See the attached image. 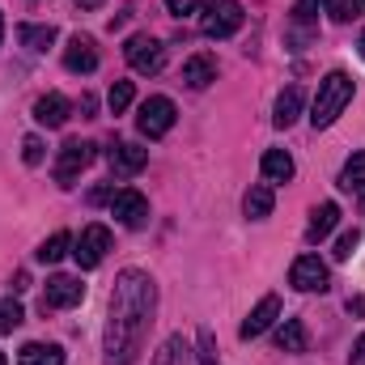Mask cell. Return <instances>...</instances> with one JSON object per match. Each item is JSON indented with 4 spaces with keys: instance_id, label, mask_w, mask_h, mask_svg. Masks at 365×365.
<instances>
[{
    "instance_id": "f546056e",
    "label": "cell",
    "mask_w": 365,
    "mask_h": 365,
    "mask_svg": "<svg viewBox=\"0 0 365 365\" xmlns=\"http://www.w3.org/2000/svg\"><path fill=\"white\" fill-rule=\"evenodd\" d=\"M200 365H221L217 361V344H212V331H200V353H195Z\"/></svg>"
},
{
    "instance_id": "8992f818",
    "label": "cell",
    "mask_w": 365,
    "mask_h": 365,
    "mask_svg": "<svg viewBox=\"0 0 365 365\" xmlns=\"http://www.w3.org/2000/svg\"><path fill=\"white\" fill-rule=\"evenodd\" d=\"M90 162H93V145L90 140H64L60 153H56V182H60V187H73Z\"/></svg>"
},
{
    "instance_id": "d6a6232c",
    "label": "cell",
    "mask_w": 365,
    "mask_h": 365,
    "mask_svg": "<svg viewBox=\"0 0 365 365\" xmlns=\"http://www.w3.org/2000/svg\"><path fill=\"white\" fill-rule=\"evenodd\" d=\"M314 4H319V0H297V4H293V21H297V26H310V21H314Z\"/></svg>"
},
{
    "instance_id": "ba28073f",
    "label": "cell",
    "mask_w": 365,
    "mask_h": 365,
    "mask_svg": "<svg viewBox=\"0 0 365 365\" xmlns=\"http://www.w3.org/2000/svg\"><path fill=\"white\" fill-rule=\"evenodd\" d=\"M110 217H115L119 225H128V230H140V225L149 221V200H145L136 187H119V191L110 195Z\"/></svg>"
},
{
    "instance_id": "9a60e30c",
    "label": "cell",
    "mask_w": 365,
    "mask_h": 365,
    "mask_svg": "<svg viewBox=\"0 0 365 365\" xmlns=\"http://www.w3.org/2000/svg\"><path fill=\"white\" fill-rule=\"evenodd\" d=\"M182 81H187L191 90H204V86H212V81H217V56H208V51H195V56L182 64Z\"/></svg>"
},
{
    "instance_id": "277c9868",
    "label": "cell",
    "mask_w": 365,
    "mask_h": 365,
    "mask_svg": "<svg viewBox=\"0 0 365 365\" xmlns=\"http://www.w3.org/2000/svg\"><path fill=\"white\" fill-rule=\"evenodd\" d=\"M175 119H179L175 102H170L166 93H153V98H145V102H140L136 128H140V136H149V140H162V136L175 128Z\"/></svg>"
},
{
    "instance_id": "f35d334b",
    "label": "cell",
    "mask_w": 365,
    "mask_h": 365,
    "mask_svg": "<svg viewBox=\"0 0 365 365\" xmlns=\"http://www.w3.org/2000/svg\"><path fill=\"white\" fill-rule=\"evenodd\" d=\"M0 365H9V357H4V353H0Z\"/></svg>"
},
{
    "instance_id": "ffe728a7",
    "label": "cell",
    "mask_w": 365,
    "mask_h": 365,
    "mask_svg": "<svg viewBox=\"0 0 365 365\" xmlns=\"http://www.w3.org/2000/svg\"><path fill=\"white\" fill-rule=\"evenodd\" d=\"M297 115H302V90H297V86H289V90L276 98L272 123H276V128H293V123H297Z\"/></svg>"
},
{
    "instance_id": "7402d4cb",
    "label": "cell",
    "mask_w": 365,
    "mask_h": 365,
    "mask_svg": "<svg viewBox=\"0 0 365 365\" xmlns=\"http://www.w3.org/2000/svg\"><path fill=\"white\" fill-rule=\"evenodd\" d=\"M276 349L280 353H306V323L302 319H284V327L276 331Z\"/></svg>"
},
{
    "instance_id": "f1b7e54d",
    "label": "cell",
    "mask_w": 365,
    "mask_h": 365,
    "mask_svg": "<svg viewBox=\"0 0 365 365\" xmlns=\"http://www.w3.org/2000/svg\"><path fill=\"white\" fill-rule=\"evenodd\" d=\"M357 242H361V230H349V234H340V238H336V251H331V255H336V259L344 264V259H353Z\"/></svg>"
},
{
    "instance_id": "484cf974",
    "label": "cell",
    "mask_w": 365,
    "mask_h": 365,
    "mask_svg": "<svg viewBox=\"0 0 365 365\" xmlns=\"http://www.w3.org/2000/svg\"><path fill=\"white\" fill-rule=\"evenodd\" d=\"M132 98H136L132 81H115V86H110V93H106V106H110V115H123V110L132 106Z\"/></svg>"
},
{
    "instance_id": "6da1fadb",
    "label": "cell",
    "mask_w": 365,
    "mask_h": 365,
    "mask_svg": "<svg viewBox=\"0 0 365 365\" xmlns=\"http://www.w3.org/2000/svg\"><path fill=\"white\" fill-rule=\"evenodd\" d=\"M158 314V284L140 268H123L115 276L110 314H106V365H132L145 349V336Z\"/></svg>"
},
{
    "instance_id": "ac0fdd59",
    "label": "cell",
    "mask_w": 365,
    "mask_h": 365,
    "mask_svg": "<svg viewBox=\"0 0 365 365\" xmlns=\"http://www.w3.org/2000/svg\"><path fill=\"white\" fill-rule=\"evenodd\" d=\"M340 187L365 204V149H357V153L344 162V170H340Z\"/></svg>"
},
{
    "instance_id": "74e56055",
    "label": "cell",
    "mask_w": 365,
    "mask_h": 365,
    "mask_svg": "<svg viewBox=\"0 0 365 365\" xmlns=\"http://www.w3.org/2000/svg\"><path fill=\"white\" fill-rule=\"evenodd\" d=\"M357 47H361V56H365V30H361V43H357Z\"/></svg>"
},
{
    "instance_id": "7c38bea8",
    "label": "cell",
    "mask_w": 365,
    "mask_h": 365,
    "mask_svg": "<svg viewBox=\"0 0 365 365\" xmlns=\"http://www.w3.org/2000/svg\"><path fill=\"white\" fill-rule=\"evenodd\" d=\"M64 68L68 73H93L98 68V47H93L90 34H73L68 47H64Z\"/></svg>"
},
{
    "instance_id": "9c48e42d",
    "label": "cell",
    "mask_w": 365,
    "mask_h": 365,
    "mask_svg": "<svg viewBox=\"0 0 365 365\" xmlns=\"http://www.w3.org/2000/svg\"><path fill=\"white\" fill-rule=\"evenodd\" d=\"M106 251H110V230H106V225H86L81 238L73 242V255H77V264H81L86 272L106 259Z\"/></svg>"
},
{
    "instance_id": "30bf717a",
    "label": "cell",
    "mask_w": 365,
    "mask_h": 365,
    "mask_svg": "<svg viewBox=\"0 0 365 365\" xmlns=\"http://www.w3.org/2000/svg\"><path fill=\"white\" fill-rule=\"evenodd\" d=\"M81 297H86V284H81L77 276H51V280H47V293H43V306H51V310H73V306H81Z\"/></svg>"
},
{
    "instance_id": "d6986e66",
    "label": "cell",
    "mask_w": 365,
    "mask_h": 365,
    "mask_svg": "<svg viewBox=\"0 0 365 365\" xmlns=\"http://www.w3.org/2000/svg\"><path fill=\"white\" fill-rule=\"evenodd\" d=\"M17 365H64V349L34 340V344H26V349L17 353Z\"/></svg>"
},
{
    "instance_id": "e0dca14e",
    "label": "cell",
    "mask_w": 365,
    "mask_h": 365,
    "mask_svg": "<svg viewBox=\"0 0 365 365\" xmlns=\"http://www.w3.org/2000/svg\"><path fill=\"white\" fill-rule=\"evenodd\" d=\"M272 204H276L272 182H255V187L242 195V212H247L251 221H264V217H272Z\"/></svg>"
},
{
    "instance_id": "e575fe53",
    "label": "cell",
    "mask_w": 365,
    "mask_h": 365,
    "mask_svg": "<svg viewBox=\"0 0 365 365\" xmlns=\"http://www.w3.org/2000/svg\"><path fill=\"white\" fill-rule=\"evenodd\" d=\"M349 314H365V297H349Z\"/></svg>"
},
{
    "instance_id": "4dcf8cb0",
    "label": "cell",
    "mask_w": 365,
    "mask_h": 365,
    "mask_svg": "<svg viewBox=\"0 0 365 365\" xmlns=\"http://www.w3.org/2000/svg\"><path fill=\"white\" fill-rule=\"evenodd\" d=\"M21 158H26V166H38L43 162V140L38 136H26L21 140Z\"/></svg>"
},
{
    "instance_id": "5bb4252c",
    "label": "cell",
    "mask_w": 365,
    "mask_h": 365,
    "mask_svg": "<svg viewBox=\"0 0 365 365\" xmlns=\"http://www.w3.org/2000/svg\"><path fill=\"white\" fill-rule=\"evenodd\" d=\"M68 98L64 93H43L38 102H34V123H43V128H64L68 123Z\"/></svg>"
},
{
    "instance_id": "cb8c5ba5",
    "label": "cell",
    "mask_w": 365,
    "mask_h": 365,
    "mask_svg": "<svg viewBox=\"0 0 365 365\" xmlns=\"http://www.w3.org/2000/svg\"><path fill=\"white\" fill-rule=\"evenodd\" d=\"M153 365H191V349H187V340H182V336H170V340L162 344V353L153 357Z\"/></svg>"
},
{
    "instance_id": "83f0119b",
    "label": "cell",
    "mask_w": 365,
    "mask_h": 365,
    "mask_svg": "<svg viewBox=\"0 0 365 365\" xmlns=\"http://www.w3.org/2000/svg\"><path fill=\"white\" fill-rule=\"evenodd\" d=\"M21 306L13 302V297H0V336H9V331H17L21 327Z\"/></svg>"
},
{
    "instance_id": "3957f363",
    "label": "cell",
    "mask_w": 365,
    "mask_h": 365,
    "mask_svg": "<svg viewBox=\"0 0 365 365\" xmlns=\"http://www.w3.org/2000/svg\"><path fill=\"white\" fill-rule=\"evenodd\" d=\"M123 60L132 64V73L153 77V73H162V64H166V47H162V38H153V34H132V38L123 43Z\"/></svg>"
},
{
    "instance_id": "d590c367",
    "label": "cell",
    "mask_w": 365,
    "mask_h": 365,
    "mask_svg": "<svg viewBox=\"0 0 365 365\" xmlns=\"http://www.w3.org/2000/svg\"><path fill=\"white\" fill-rule=\"evenodd\" d=\"M73 4H77V9H102L106 0H73Z\"/></svg>"
},
{
    "instance_id": "4316f807",
    "label": "cell",
    "mask_w": 365,
    "mask_h": 365,
    "mask_svg": "<svg viewBox=\"0 0 365 365\" xmlns=\"http://www.w3.org/2000/svg\"><path fill=\"white\" fill-rule=\"evenodd\" d=\"M327 13L331 21H357L365 13V0H327Z\"/></svg>"
},
{
    "instance_id": "5b68a950",
    "label": "cell",
    "mask_w": 365,
    "mask_h": 365,
    "mask_svg": "<svg viewBox=\"0 0 365 365\" xmlns=\"http://www.w3.org/2000/svg\"><path fill=\"white\" fill-rule=\"evenodd\" d=\"M200 30L208 38H230L242 30V4L238 0H208L204 4V17H200Z\"/></svg>"
},
{
    "instance_id": "4fadbf2b",
    "label": "cell",
    "mask_w": 365,
    "mask_h": 365,
    "mask_svg": "<svg viewBox=\"0 0 365 365\" xmlns=\"http://www.w3.org/2000/svg\"><path fill=\"white\" fill-rule=\"evenodd\" d=\"M276 314H280V297L268 293V297H259V306L242 319V340H255V336H264L268 327L276 323Z\"/></svg>"
},
{
    "instance_id": "2e32d148",
    "label": "cell",
    "mask_w": 365,
    "mask_h": 365,
    "mask_svg": "<svg viewBox=\"0 0 365 365\" xmlns=\"http://www.w3.org/2000/svg\"><path fill=\"white\" fill-rule=\"evenodd\" d=\"M336 225H340V204H331V200H327V204H319V208L310 212V225H306V242H323V238H327Z\"/></svg>"
},
{
    "instance_id": "44dd1931",
    "label": "cell",
    "mask_w": 365,
    "mask_h": 365,
    "mask_svg": "<svg viewBox=\"0 0 365 365\" xmlns=\"http://www.w3.org/2000/svg\"><path fill=\"white\" fill-rule=\"evenodd\" d=\"M259 170H264V179L268 182H289L293 179V158H289L284 149H268L264 162H259Z\"/></svg>"
},
{
    "instance_id": "8d00e7d4",
    "label": "cell",
    "mask_w": 365,
    "mask_h": 365,
    "mask_svg": "<svg viewBox=\"0 0 365 365\" xmlns=\"http://www.w3.org/2000/svg\"><path fill=\"white\" fill-rule=\"evenodd\" d=\"M0 43H4V13H0Z\"/></svg>"
},
{
    "instance_id": "836d02e7",
    "label": "cell",
    "mask_w": 365,
    "mask_h": 365,
    "mask_svg": "<svg viewBox=\"0 0 365 365\" xmlns=\"http://www.w3.org/2000/svg\"><path fill=\"white\" fill-rule=\"evenodd\" d=\"M349 365H365V331L357 336V344H353V357H349Z\"/></svg>"
},
{
    "instance_id": "d4e9b609",
    "label": "cell",
    "mask_w": 365,
    "mask_h": 365,
    "mask_svg": "<svg viewBox=\"0 0 365 365\" xmlns=\"http://www.w3.org/2000/svg\"><path fill=\"white\" fill-rule=\"evenodd\" d=\"M68 247H73V238H68V234H51V238L38 247V259H43V264H60V259L68 255Z\"/></svg>"
},
{
    "instance_id": "52a82bcc",
    "label": "cell",
    "mask_w": 365,
    "mask_h": 365,
    "mask_svg": "<svg viewBox=\"0 0 365 365\" xmlns=\"http://www.w3.org/2000/svg\"><path fill=\"white\" fill-rule=\"evenodd\" d=\"M289 284L302 289V293H327L331 272H327V264H323L319 255H297L293 268H289Z\"/></svg>"
},
{
    "instance_id": "603a6c76",
    "label": "cell",
    "mask_w": 365,
    "mask_h": 365,
    "mask_svg": "<svg viewBox=\"0 0 365 365\" xmlns=\"http://www.w3.org/2000/svg\"><path fill=\"white\" fill-rule=\"evenodd\" d=\"M17 38H21V47H30V51H47V47L56 43V26H17Z\"/></svg>"
},
{
    "instance_id": "8fae6325",
    "label": "cell",
    "mask_w": 365,
    "mask_h": 365,
    "mask_svg": "<svg viewBox=\"0 0 365 365\" xmlns=\"http://www.w3.org/2000/svg\"><path fill=\"white\" fill-rule=\"evenodd\" d=\"M110 170L119 175V179H132V175H140L145 166H149V149H140V145H128V140H119V145H110Z\"/></svg>"
},
{
    "instance_id": "7a4b0ae2",
    "label": "cell",
    "mask_w": 365,
    "mask_h": 365,
    "mask_svg": "<svg viewBox=\"0 0 365 365\" xmlns=\"http://www.w3.org/2000/svg\"><path fill=\"white\" fill-rule=\"evenodd\" d=\"M353 93H357V86H353V77L349 73H327L323 81H319V93H314V102H310V123L314 128H331L340 115H344V106L353 102Z\"/></svg>"
},
{
    "instance_id": "1f68e13d",
    "label": "cell",
    "mask_w": 365,
    "mask_h": 365,
    "mask_svg": "<svg viewBox=\"0 0 365 365\" xmlns=\"http://www.w3.org/2000/svg\"><path fill=\"white\" fill-rule=\"evenodd\" d=\"M166 9H170L175 17H191V13L204 9V0H166Z\"/></svg>"
}]
</instances>
